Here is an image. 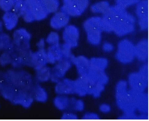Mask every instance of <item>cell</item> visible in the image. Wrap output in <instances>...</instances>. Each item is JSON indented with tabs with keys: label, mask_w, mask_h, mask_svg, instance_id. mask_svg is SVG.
I'll use <instances>...</instances> for the list:
<instances>
[{
	"label": "cell",
	"mask_w": 149,
	"mask_h": 121,
	"mask_svg": "<svg viewBox=\"0 0 149 121\" xmlns=\"http://www.w3.org/2000/svg\"><path fill=\"white\" fill-rule=\"evenodd\" d=\"M8 84L5 72L0 71V91Z\"/></svg>",
	"instance_id": "30"
},
{
	"label": "cell",
	"mask_w": 149,
	"mask_h": 121,
	"mask_svg": "<svg viewBox=\"0 0 149 121\" xmlns=\"http://www.w3.org/2000/svg\"><path fill=\"white\" fill-rule=\"evenodd\" d=\"M17 90L13 86L8 84L0 91L2 97L11 102L14 98Z\"/></svg>",
	"instance_id": "22"
},
{
	"label": "cell",
	"mask_w": 149,
	"mask_h": 121,
	"mask_svg": "<svg viewBox=\"0 0 149 121\" xmlns=\"http://www.w3.org/2000/svg\"><path fill=\"white\" fill-rule=\"evenodd\" d=\"M100 109L103 112H107L110 111V106L107 105L103 104L100 106Z\"/></svg>",
	"instance_id": "35"
},
{
	"label": "cell",
	"mask_w": 149,
	"mask_h": 121,
	"mask_svg": "<svg viewBox=\"0 0 149 121\" xmlns=\"http://www.w3.org/2000/svg\"><path fill=\"white\" fill-rule=\"evenodd\" d=\"M110 7L108 2L102 1L93 5L91 8V10L94 13H105L109 10Z\"/></svg>",
	"instance_id": "25"
},
{
	"label": "cell",
	"mask_w": 149,
	"mask_h": 121,
	"mask_svg": "<svg viewBox=\"0 0 149 121\" xmlns=\"http://www.w3.org/2000/svg\"><path fill=\"white\" fill-rule=\"evenodd\" d=\"M118 50L116 54L117 59L124 63L132 61L135 56V47L127 40L120 42L118 46Z\"/></svg>",
	"instance_id": "4"
},
{
	"label": "cell",
	"mask_w": 149,
	"mask_h": 121,
	"mask_svg": "<svg viewBox=\"0 0 149 121\" xmlns=\"http://www.w3.org/2000/svg\"><path fill=\"white\" fill-rule=\"evenodd\" d=\"M90 72H99L104 71L108 65V61L105 59L94 58L90 60Z\"/></svg>",
	"instance_id": "18"
},
{
	"label": "cell",
	"mask_w": 149,
	"mask_h": 121,
	"mask_svg": "<svg viewBox=\"0 0 149 121\" xmlns=\"http://www.w3.org/2000/svg\"><path fill=\"white\" fill-rule=\"evenodd\" d=\"M1 50H0V52H1Z\"/></svg>",
	"instance_id": "37"
},
{
	"label": "cell",
	"mask_w": 149,
	"mask_h": 121,
	"mask_svg": "<svg viewBox=\"0 0 149 121\" xmlns=\"http://www.w3.org/2000/svg\"><path fill=\"white\" fill-rule=\"evenodd\" d=\"M13 40L8 34H0V50L4 51H8L13 47Z\"/></svg>",
	"instance_id": "20"
},
{
	"label": "cell",
	"mask_w": 149,
	"mask_h": 121,
	"mask_svg": "<svg viewBox=\"0 0 149 121\" xmlns=\"http://www.w3.org/2000/svg\"><path fill=\"white\" fill-rule=\"evenodd\" d=\"M148 70L142 68L140 73H134L130 74L129 80L132 90L138 92H141L147 86Z\"/></svg>",
	"instance_id": "6"
},
{
	"label": "cell",
	"mask_w": 149,
	"mask_h": 121,
	"mask_svg": "<svg viewBox=\"0 0 149 121\" xmlns=\"http://www.w3.org/2000/svg\"><path fill=\"white\" fill-rule=\"evenodd\" d=\"M136 12L140 19L139 24L141 29L143 30L146 29L148 26V0H143L138 4Z\"/></svg>",
	"instance_id": "9"
},
{
	"label": "cell",
	"mask_w": 149,
	"mask_h": 121,
	"mask_svg": "<svg viewBox=\"0 0 149 121\" xmlns=\"http://www.w3.org/2000/svg\"><path fill=\"white\" fill-rule=\"evenodd\" d=\"M64 36L66 45L70 47H74L77 45L79 36V31L75 27L69 26L64 31Z\"/></svg>",
	"instance_id": "13"
},
{
	"label": "cell",
	"mask_w": 149,
	"mask_h": 121,
	"mask_svg": "<svg viewBox=\"0 0 149 121\" xmlns=\"http://www.w3.org/2000/svg\"><path fill=\"white\" fill-rule=\"evenodd\" d=\"M31 35L26 29L20 28L16 30L13 34V40L19 42L29 41Z\"/></svg>",
	"instance_id": "21"
},
{
	"label": "cell",
	"mask_w": 149,
	"mask_h": 121,
	"mask_svg": "<svg viewBox=\"0 0 149 121\" xmlns=\"http://www.w3.org/2000/svg\"><path fill=\"white\" fill-rule=\"evenodd\" d=\"M8 83L17 90L27 91L32 93L37 81L34 77L28 71L14 68L5 72Z\"/></svg>",
	"instance_id": "1"
},
{
	"label": "cell",
	"mask_w": 149,
	"mask_h": 121,
	"mask_svg": "<svg viewBox=\"0 0 149 121\" xmlns=\"http://www.w3.org/2000/svg\"><path fill=\"white\" fill-rule=\"evenodd\" d=\"M84 108V104L83 102L74 98L72 104V111H83Z\"/></svg>",
	"instance_id": "28"
},
{
	"label": "cell",
	"mask_w": 149,
	"mask_h": 121,
	"mask_svg": "<svg viewBox=\"0 0 149 121\" xmlns=\"http://www.w3.org/2000/svg\"><path fill=\"white\" fill-rule=\"evenodd\" d=\"M13 6V0H0V9L5 13L11 11Z\"/></svg>",
	"instance_id": "27"
},
{
	"label": "cell",
	"mask_w": 149,
	"mask_h": 121,
	"mask_svg": "<svg viewBox=\"0 0 149 121\" xmlns=\"http://www.w3.org/2000/svg\"><path fill=\"white\" fill-rule=\"evenodd\" d=\"M3 22L0 21V34L3 33Z\"/></svg>",
	"instance_id": "36"
},
{
	"label": "cell",
	"mask_w": 149,
	"mask_h": 121,
	"mask_svg": "<svg viewBox=\"0 0 149 121\" xmlns=\"http://www.w3.org/2000/svg\"><path fill=\"white\" fill-rule=\"evenodd\" d=\"M42 5L48 14L55 12L58 8V0H40Z\"/></svg>",
	"instance_id": "24"
},
{
	"label": "cell",
	"mask_w": 149,
	"mask_h": 121,
	"mask_svg": "<svg viewBox=\"0 0 149 121\" xmlns=\"http://www.w3.org/2000/svg\"><path fill=\"white\" fill-rule=\"evenodd\" d=\"M13 56L10 50L5 51L0 55V65L5 67L11 64Z\"/></svg>",
	"instance_id": "26"
},
{
	"label": "cell",
	"mask_w": 149,
	"mask_h": 121,
	"mask_svg": "<svg viewBox=\"0 0 149 121\" xmlns=\"http://www.w3.org/2000/svg\"><path fill=\"white\" fill-rule=\"evenodd\" d=\"M19 17L13 12L5 13L3 17V22L4 26L8 31L14 30L18 24Z\"/></svg>",
	"instance_id": "14"
},
{
	"label": "cell",
	"mask_w": 149,
	"mask_h": 121,
	"mask_svg": "<svg viewBox=\"0 0 149 121\" xmlns=\"http://www.w3.org/2000/svg\"><path fill=\"white\" fill-rule=\"evenodd\" d=\"M35 101L41 103L46 102L48 99V95L46 90L37 82L32 91Z\"/></svg>",
	"instance_id": "15"
},
{
	"label": "cell",
	"mask_w": 149,
	"mask_h": 121,
	"mask_svg": "<svg viewBox=\"0 0 149 121\" xmlns=\"http://www.w3.org/2000/svg\"><path fill=\"white\" fill-rule=\"evenodd\" d=\"M55 89L58 95H69L76 94L75 80L64 78L56 83Z\"/></svg>",
	"instance_id": "7"
},
{
	"label": "cell",
	"mask_w": 149,
	"mask_h": 121,
	"mask_svg": "<svg viewBox=\"0 0 149 121\" xmlns=\"http://www.w3.org/2000/svg\"><path fill=\"white\" fill-rule=\"evenodd\" d=\"M114 47L111 44L108 43H105L103 46V49L107 52H109L113 50Z\"/></svg>",
	"instance_id": "34"
},
{
	"label": "cell",
	"mask_w": 149,
	"mask_h": 121,
	"mask_svg": "<svg viewBox=\"0 0 149 121\" xmlns=\"http://www.w3.org/2000/svg\"><path fill=\"white\" fill-rule=\"evenodd\" d=\"M134 29L133 23L119 21L115 22L113 31L117 35L121 36L132 32Z\"/></svg>",
	"instance_id": "12"
},
{
	"label": "cell",
	"mask_w": 149,
	"mask_h": 121,
	"mask_svg": "<svg viewBox=\"0 0 149 121\" xmlns=\"http://www.w3.org/2000/svg\"><path fill=\"white\" fill-rule=\"evenodd\" d=\"M140 0H116L117 6L125 9L138 3Z\"/></svg>",
	"instance_id": "29"
},
{
	"label": "cell",
	"mask_w": 149,
	"mask_h": 121,
	"mask_svg": "<svg viewBox=\"0 0 149 121\" xmlns=\"http://www.w3.org/2000/svg\"><path fill=\"white\" fill-rule=\"evenodd\" d=\"M73 65L71 59L64 58L57 62L51 67L50 81L56 83L59 82L64 78L67 72Z\"/></svg>",
	"instance_id": "3"
},
{
	"label": "cell",
	"mask_w": 149,
	"mask_h": 121,
	"mask_svg": "<svg viewBox=\"0 0 149 121\" xmlns=\"http://www.w3.org/2000/svg\"><path fill=\"white\" fill-rule=\"evenodd\" d=\"M73 64L75 66L79 76L87 75L89 73L90 60L86 57L83 56L75 57Z\"/></svg>",
	"instance_id": "10"
},
{
	"label": "cell",
	"mask_w": 149,
	"mask_h": 121,
	"mask_svg": "<svg viewBox=\"0 0 149 121\" xmlns=\"http://www.w3.org/2000/svg\"><path fill=\"white\" fill-rule=\"evenodd\" d=\"M135 56L138 59L144 61L148 56V42L147 40H142L135 47Z\"/></svg>",
	"instance_id": "17"
},
{
	"label": "cell",
	"mask_w": 149,
	"mask_h": 121,
	"mask_svg": "<svg viewBox=\"0 0 149 121\" xmlns=\"http://www.w3.org/2000/svg\"><path fill=\"white\" fill-rule=\"evenodd\" d=\"M83 119H98V116L96 114L93 113H87L82 118Z\"/></svg>",
	"instance_id": "33"
},
{
	"label": "cell",
	"mask_w": 149,
	"mask_h": 121,
	"mask_svg": "<svg viewBox=\"0 0 149 121\" xmlns=\"http://www.w3.org/2000/svg\"><path fill=\"white\" fill-rule=\"evenodd\" d=\"M84 27L90 42L94 45L98 44L101 41V33L103 31L102 18H91L85 22Z\"/></svg>",
	"instance_id": "2"
},
{
	"label": "cell",
	"mask_w": 149,
	"mask_h": 121,
	"mask_svg": "<svg viewBox=\"0 0 149 121\" xmlns=\"http://www.w3.org/2000/svg\"><path fill=\"white\" fill-rule=\"evenodd\" d=\"M34 101L31 92L17 90L11 102L14 105H20L24 108H28L31 106Z\"/></svg>",
	"instance_id": "8"
},
{
	"label": "cell",
	"mask_w": 149,
	"mask_h": 121,
	"mask_svg": "<svg viewBox=\"0 0 149 121\" xmlns=\"http://www.w3.org/2000/svg\"><path fill=\"white\" fill-rule=\"evenodd\" d=\"M71 97L69 95H58L54 100L55 106L58 110L65 112H70Z\"/></svg>",
	"instance_id": "11"
},
{
	"label": "cell",
	"mask_w": 149,
	"mask_h": 121,
	"mask_svg": "<svg viewBox=\"0 0 149 121\" xmlns=\"http://www.w3.org/2000/svg\"><path fill=\"white\" fill-rule=\"evenodd\" d=\"M52 34L51 35H50L48 39V42L50 44H54L56 45L58 42V36L56 34Z\"/></svg>",
	"instance_id": "32"
},
{
	"label": "cell",
	"mask_w": 149,
	"mask_h": 121,
	"mask_svg": "<svg viewBox=\"0 0 149 121\" xmlns=\"http://www.w3.org/2000/svg\"><path fill=\"white\" fill-rule=\"evenodd\" d=\"M68 15L63 12L56 14L52 20V26L56 29H60L64 27L69 22V19Z\"/></svg>",
	"instance_id": "19"
},
{
	"label": "cell",
	"mask_w": 149,
	"mask_h": 121,
	"mask_svg": "<svg viewBox=\"0 0 149 121\" xmlns=\"http://www.w3.org/2000/svg\"><path fill=\"white\" fill-rule=\"evenodd\" d=\"M26 3L25 0H13V12L19 17H22L25 11Z\"/></svg>",
	"instance_id": "23"
},
{
	"label": "cell",
	"mask_w": 149,
	"mask_h": 121,
	"mask_svg": "<svg viewBox=\"0 0 149 121\" xmlns=\"http://www.w3.org/2000/svg\"><path fill=\"white\" fill-rule=\"evenodd\" d=\"M35 70L34 78L37 82L40 83L50 81L52 76L51 67L47 65Z\"/></svg>",
	"instance_id": "16"
},
{
	"label": "cell",
	"mask_w": 149,
	"mask_h": 121,
	"mask_svg": "<svg viewBox=\"0 0 149 121\" xmlns=\"http://www.w3.org/2000/svg\"><path fill=\"white\" fill-rule=\"evenodd\" d=\"M65 4L63 12L68 15L79 16L83 13L88 6L89 0H63Z\"/></svg>",
	"instance_id": "5"
},
{
	"label": "cell",
	"mask_w": 149,
	"mask_h": 121,
	"mask_svg": "<svg viewBox=\"0 0 149 121\" xmlns=\"http://www.w3.org/2000/svg\"><path fill=\"white\" fill-rule=\"evenodd\" d=\"M63 120H77L78 119V116L71 112H65L61 118Z\"/></svg>",
	"instance_id": "31"
}]
</instances>
